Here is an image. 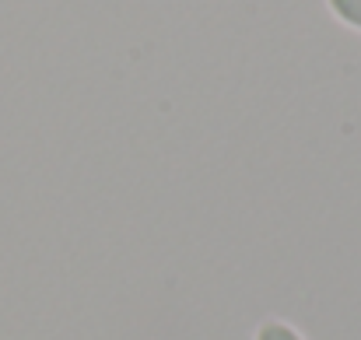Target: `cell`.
I'll list each match as a JSON object with an SVG mask.
<instances>
[{"instance_id":"6da1fadb","label":"cell","mask_w":361,"mask_h":340,"mask_svg":"<svg viewBox=\"0 0 361 340\" xmlns=\"http://www.w3.org/2000/svg\"><path fill=\"white\" fill-rule=\"evenodd\" d=\"M326 7H330V14H334L341 25L361 32V0H326Z\"/></svg>"},{"instance_id":"7a4b0ae2","label":"cell","mask_w":361,"mask_h":340,"mask_svg":"<svg viewBox=\"0 0 361 340\" xmlns=\"http://www.w3.org/2000/svg\"><path fill=\"white\" fill-rule=\"evenodd\" d=\"M252 340H305L291 323H284V320H267L259 330H256V337Z\"/></svg>"}]
</instances>
